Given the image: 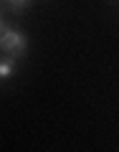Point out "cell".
Listing matches in <instances>:
<instances>
[{
    "instance_id": "6da1fadb",
    "label": "cell",
    "mask_w": 119,
    "mask_h": 152,
    "mask_svg": "<svg viewBox=\"0 0 119 152\" xmlns=\"http://www.w3.org/2000/svg\"><path fill=\"white\" fill-rule=\"evenodd\" d=\"M26 48H28L26 33L15 31V28H5V31L0 33V51H5V53H10V56L18 58V56L26 53Z\"/></svg>"
},
{
    "instance_id": "7a4b0ae2",
    "label": "cell",
    "mask_w": 119,
    "mask_h": 152,
    "mask_svg": "<svg viewBox=\"0 0 119 152\" xmlns=\"http://www.w3.org/2000/svg\"><path fill=\"white\" fill-rule=\"evenodd\" d=\"M15 66H18L15 56L5 53L3 58H0V79H8V76H13V74H15Z\"/></svg>"
},
{
    "instance_id": "3957f363",
    "label": "cell",
    "mask_w": 119,
    "mask_h": 152,
    "mask_svg": "<svg viewBox=\"0 0 119 152\" xmlns=\"http://www.w3.org/2000/svg\"><path fill=\"white\" fill-rule=\"evenodd\" d=\"M8 3H10V8H13V10H18V13H20V10H26V8H28V3H31V0H8Z\"/></svg>"
},
{
    "instance_id": "277c9868",
    "label": "cell",
    "mask_w": 119,
    "mask_h": 152,
    "mask_svg": "<svg viewBox=\"0 0 119 152\" xmlns=\"http://www.w3.org/2000/svg\"><path fill=\"white\" fill-rule=\"evenodd\" d=\"M5 31V20H3V15H0V33Z\"/></svg>"
},
{
    "instance_id": "5b68a950",
    "label": "cell",
    "mask_w": 119,
    "mask_h": 152,
    "mask_svg": "<svg viewBox=\"0 0 119 152\" xmlns=\"http://www.w3.org/2000/svg\"><path fill=\"white\" fill-rule=\"evenodd\" d=\"M5 3H8V0H5Z\"/></svg>"
}]
</instances>
